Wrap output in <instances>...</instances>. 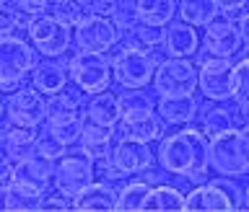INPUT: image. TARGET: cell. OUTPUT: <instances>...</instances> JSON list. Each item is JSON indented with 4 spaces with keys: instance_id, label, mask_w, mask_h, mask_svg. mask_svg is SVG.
Returning <instances> with one entry per match:
<instances>
[{
    "instance_id": "40",
    "label": "cell",
    "mask_w": 249,
    "mask_h": 212,
    "mask_svg": "<svg viewBox=\"0 0 249 212\" xmlns=\"http://www.w3.org/2000/svg\"><path fill=\"white\" fill-rule=\"evenodd\" d=\"M16 5L31 16H42L52 8V0H16Z\"/></svg>"
},
{
    "instance_id": "2",
    "label": "cell",
    "mask_w": 249,
    "mask_h": 212,
    "mask_svg": "<svg viewBox=\"0 0 249 212\" xmlns=\"http://www.w3.org/2000/svg\"><path fill=\"white\" fill-rule=\"evenodd\" d=\"M36 54L39 52L34 49V44L23 42L18 36H0V91H18L23 81L34 73Z\"/></svg>"
},
{
    "instance_id": "9",
    "label": "cell",
    "mask_w": 249,
    "mask_h": 212,
    "mask_svg": "<svg viewBox=\"0 0 249 212\" xmlns=\"http://www.w3.org/2000/svg\"><path fill=\"white\" fill-rule=\"evenodd\" d=\"M156 96H190L197 88V67L190 57H166L153 75Z\"/></svg>"
},
{
    "instance_id": "21",
    "label": "cell",
    "mask_w": 249,
    "mask_h": 212,
    "mask_svg": "<svg viewBox=\"0 0 249 212\" xmlns=\"http://www.w3.org/2000/svg\"><path fill=\"white\" fill-rule=\"evenodd\" d=\"M83 116V91L75 88V91H68L62 88L60 93H52L47 98V122L54 124V122H70V119H78Z\"/></svg>"
},
{
    "instance_id": "25",
    "label": "cell",
    "mask_w": 249,
    "mask_h": 212,
    "mask_svg": "<svg viewBox=\"0 0 249 212\" xmlns=\"http://www.w3.org/2000/svg\"><path fill=\"white\" fill-rule=\"evenodd\" d=\"M47 194H42L39 189L29 184H21V181H11L3 189V210H11V212H31V210H39L42 207V199Z\"/></svg>"
},
{
    "instance_id": "6",
    "label": "cell",
    "mask_w": 249,
    "mask_h": 212,
    "mask_svg": "<svg viewBox=\"0 0 249 212\" xmlns=\"http://www.w3.org/2000/svg\"><path fill=\"white\" fill-rule=\"evenodd\" d=\"M156 67H159V62L153 60L151 52L140 49V47H130V44L120 47L112 57L114 81L122 88H145L148 83H153Z\"/></svg>"
},
{
    "instance_id": "19",
    "label": "cell",
    "mask_w": 249,
    "mask_h": 212,
    "mask_svg": "<svg viewBox=\"0 0 249 212\" xmlns=\"http://www.w3.org/2000/svg\"><path fill=\"white\" fill-rule=\"evenodd\" d=\"M197 109L200 106L195 101V93H190V96H159V101H156V112L171 127L192 124L197 119Z\"/></svg>"
},
{
    "instance_id": "11",
    "label": "cell",
    "mask_w": 249,
    "mask_h": 212,
    "mask_svg": "<svg viewBox=\"0 0 249 212\" xmlns=\"http://www.w3.org/2000/svg\"><path fill=\"white\" fill-rule=\"evenodd\" d=\"M122 31L114 26L109 16H89L73 29V44L78 52H99L107 54L120 42Z\"/></svg>"
},
{
    "instance_id": "33",
    "label": "cell",
    "mask_w": 249,
    "mask_h": 212,
    "mask_svg": "<svg viewBox=\"0 0 249 212\" xmlns=\"http://www.w3.org/2000/svg\"><path fill=\"white\" fill-rule=\"evenodd\" d=\"M39 155H44V158H50V161H60L62 155L68 153V145L62 143V140L54 135V132L50 130V124H42L39 127V135H36V150Z\"/></svg>"
},
{
    "instance_id": "14",
    "label": "cell",
    "mask_w": 249,
    "mask_h": 212,
    "mask_svg": "<svg viewBox=\"0 0 249 212\" xmlns=\"http://www.w3.org/2000/svg\"><path fill=\"white\" fill-rule=\"evenodd\" d=\"M163 122L161 114L156 109H130V112H122L120 119V132L122 137H135L143 140V143H153V140L163 137Z\"/></svg>"
},
{
    "instance_id": "3",
    "label": "cell",
    "mask_w": 249,
    "mask_h": 212,
    "mask_svg": "<svg viewBox=\"0 0 249 212\" xmlns=\"http://www.w3.org/2000/svg\"><path fill=\"white\" fill-rule=\"evenodd\" d=\"M210 168L229 179L249 174V140L241 127L210 137Z\"/></svg>"
},
{
    "instance_id": "48",
    "label": "cell",
    "mask_w": 249,
    "mask_h": 212,
    "mask_svg": "<svg viewBox=\"0 0 249 212\" xmlns=\"http://www.w3.org/2000/svg\"><path fill=\"white\" fill-rule=\"evenodd\" d=\"M0 3H13V0H0Z\"/></svg>"
},
{
    "instance_id": "13",
    "label": "cell",
    "mask_w": 249,
    "mask_h": 212,
    "mask_svg": "<svg viewBox=\"0 0 249 212\" xmlns=\"http://www.w3.org/2000/svg\"><path fill=\"white\" fill-rule=\"evenodd\" d=\"M202 44L213 57H233L241 52L244 47V36H241L239 23H233L231 18H215L205 26L202 34Z\"/></svg>"
},
{
    "instance_id": "1",
    "label": "cell",
    "mask_w": 249,
    "mask_h": 212,
    "mask_svg": "<svg viewBox=\"0 0 249 212\" xmlns=\"http://www.w3.org/2000/svg\"><path fill=\"white\" fill-rule=\"evenodd\" d=\"M159 166L166 174L182 176L192 184L205 181L210 168V137L202 130H179L159 147Z\"/></svg>"
},
{
    "instance_id": "24",
    "label": "cell",
    "mask_w": 249,
    "mask_h": 212,
    "mask_svg": "<svg viewBox=\"0 0 249 212\" xmlns=\"http://www.w3.org/2000/svg\"><path fill=\"white\" fill-rule=\"evenodd\" d=\"M86 119L96 122V124H107V127H117L122 119V104L117 93H96L89 104H86Z\"/></svg>"
},
{
    "instance_id": "29",
    "label": "cell",
    "mask_w": 249,
    "mask_h": 212,
    "mask_svg": "<svg viewBox=\"0 0 249 212\" xmlns=\"http://www.w3.org/2000/svg\"><path fill=\"white\" fill-rule=\"evenodd\" d=\"M127 34V42L130 47H140V49H159V47H163V34H166V29L163 26H151V23H143L138 21L135 26H132L130 31H124Z\"/></svg>"
},
{
    "instance_id": "43",
    "label": "cell",
    "mask_w": 249,
    "mask_h": 212,
    "mask_svg": "<svg viewBox=\"0 0 249 212\" xmlns=\"http://www.w3.org/2000/svg\"><path fill=\"white\" fill-rule=\"evenodd\" d=\"M239 29H241V36H244V44L249 47V11H244V16L239 18Z\"/></svg>"
},
{
    "instance_id": "15",
    "label": "cell",
    "mask_w": 249,
    "mask_h": 212,
    "mask_svg": "<svg viewBox=\"0 0 249 212\" xmlns=\"http://www.w3.org/2000/svg\"><path fill=\"white\" fill-rule=\"evenodd\" d=\"M112 161H114V166L120 168L124 176H132V174H143V171L153 168V161L156 158H153L148 143H143V140L120 137L114 143Z\"/></svg>"
},
{
    "instance_id": "20",
    "label": "cell",
    "mask_w": 249,
    "mask_h": 212,
    "mask_svg": "<svg viewBox=\"0 0 249 212\" xmlns=\"http://www.w3.org/2000/svg\"><path fill=\"white\" fill-rule=\"evenodd\" d=\"M200 47V36L195 26H190L187 21H177L166 26V34H163V52L169 57H192L197 54Z\"/></svg>"
},
{
    "instance_id": "46",
    "label": "cell",
    "mask_w": 249,
    "mask_h": 212,
    "mask_svg": "<svg viewBox=\"0 0 249 212\" xmlns=\"http://www.w3.org/2000/svg\"><path fill=\"white\" fill-rule=\"evenodd\" d=\"M241 132H244V135H247V140H249V122H244V124H241Z\"/></svg>"
},
{
    "instance_id": "39",
    "label": "cell",
    "mask_w": 249,
    "mask_h": 212,
    "mask_svg": "<svg viewBox=\"0 0 249 212\" xmlns=\"http://www.w3.org/2000/svg\"><path fill=\"white\" fill-rule=\"evenodd\" d=\"M13 176H16V161L5 150H0V192L13 181Z\"/></svg>"
},
{
    "instance_id": "23",
    "label": "cell",
    "mask_w": 249,
    "mask_h": 212,
    "mask_svg": "<svg viewBox=\"0 0 249 212\" xmlns=\"http://www.w3.org/2000/svg\"><path fill=\"white\" fill-rule=\"evenodd\" d=\"M120 192H114L104 181H93L73 199V210H91V212H112L117 210Z\"/></svg>"
},
{
    "instance_id": "8",
    "label": "cell",
    "mask_w": 249,
    "mask_h": 212,
    "mask_svg": "<svg viewBox=\"0 0 249 212\" xmlns=\"http://www.w3.org/2000/svg\"><path fill=\"white\" fill-rule=\"evenodd\" d=\"M93 181H96V166L89 153H65L54 163V189L62 197L75 199Z\"/></svg>"
},
{
    "instance_id": "38",
    "label": "cell",
    "mask_w": 249,
    "mask_h": 212,
    "mask_svg": "<svg viewBox=\"0 0 249 212\" xmlns=\"http://www.w3.org/2000/svg\"><path fill=\"white\" fill-rule=\"evenodd\" d=\"M18 29V5L0 3V36H13Z\"/></svg>"
},
{
    "instance_id": "36",
    "label": "cell",
    "mask_w": 249,
    "mask_h": 212,
    "mask_svg": "<svg viewBox=\"0 0 249 212\" xmlns=\"http://www.w3.org/2000/svg\"><path fill=\"white\" fill-rule=\"evenodd\" d=\"M120 104L122 112H130V109H156V96L145 93V88H124V93H120Z\"/></svg>"
},
{
    "instance_id": "26",
    "label": "cell",
    "mask_w": 249,
    "mask_h": 212,
    "mask_svg": "<svg viewBox=\"0 0 249 212\" xmlns=\"http://www.w3.org/2000/svg\"><path fill=\"white\" fill-rule=\"evenodd\" d=\"M177 16L195 29H205L210 21L221 16V5L218 0H179Z\"/></svg>"
},
{
    "instance_id": "45",
    "label": "cell",
    "mask_w": 249,
    "mask_h": 212,
    "mask_svg": "<svg viewBox=\"0 0 249 212\" xmlns=\"http://www.w3.org/2000/svg\"><path fill=\"white\" fill-rule=\"evenodd\" d=\"M244 210H249V186L244 189Z\"/></svg>"
},
{
    "instance_id": "12",
    "label": "cell",
    "mask_w": 249,
    "mask_h": 212,
    "mask_svg": "<svg viewBox=\"0 0 249 212\" xmlns=\"http://www.w3.org/2000/svg\"><path fill=\"white\" fill-rule=\"evenodd\" d=\"M5 116L18 127H42L47 122V98L42 91L31 88H21L13 91L5 101Z\"/></svg>"
},
{
    "instance_id": "5",
    "label": "cell",
    "mask_w": 249,
    "mask_h": 212,
    "mask_svg": "<svg viewBox=\"0 0 249 212\" xmlns=\"http://www.w3.org/2000/svg\"><path fill=\"white\" fill-rule=\"evenodd\" d=\"M68 73H70V81L75 83V88H81L86 96H96V93L109 91V85L114 81L112 60L99 52L73 54L68 62Z\"/></svg>"
},
{
    "instance_id": "30",
    "label": "cell",
    "mask_w": 249,
    "mask_h": 212,
    "mask_svg": "<svg viewBox=\"0 0 249 212\" xmlns=\"http://www.w3.org/2000/svg\"><path fill=\"white\" fill-rule=\"evenodd\" d=\"M153 189V184H148V181H130V184H124L122 189H120V199H117V210H122V212H135V210H143L145 207V199H148V194H151Z\"/></svg>"
},
{
    "instance_id": "27",
    "label": "cell",
    "mask_w": 249,
    "mask_h": 212,
    "mask_svg": "<svg viewBox=\"0 0 249 212\" xmlns=\"http://www.w3.org/2000/svg\"><path fill=\"white\" fill-rule=\"evenodd\" d=\"M179 3L177 0H138V13L143 23H151V26H163L166 29L171 18L177 16Z\"/></svg>"
},
{
    "instance_id": "32",
    "label": "cell",
    "mask_w": 249,
    "mask_h": 212,
    "mask_svg": "<svg viewBox=\"0 0 249 212\" xmlns=\"http://www.w3.org/2000/svg\"><path fill=\"white\" fill-rule=\"evenodd\" d=\"M52 16L60 18L65 26L75 29L81 21H86L91 16L86 0H60V3H52Z\"/></svg>"
},
{
    "instance_id": "31",
    "label": "cell",
    "mask_w": 249,
    "mask_h": 212,
    "mask_svg": "<svg viewBox=\"0 0 249 212\" xmlns=\"http://www.w3.org/2000/svg\"><path fill=\"white\" fill-rule=\"evenodd\" d=\"M233 127H236V114L226 106H213L202 114V132L208 137H215V135H221L226 130H233Z\"/></svg>"
},
{
    "instance_id": "37",
    "label": "cell",
    "mask_w": 249,
    "mask_h": 212,
    "mask_svg": "<svg viewBox=\"0 0 249 212\" xmlns=\"http://www.w3.org/2000/svg\"><path fill=\"white\" fill-rule=\"evenodd\" d=\"M47 124H50V122H47ZM83 127H86L83 116H78V119H70V122H54V124H50V130H52L54 135H57L68 147L73 145V143H78V137H81Z\"/></svg>"
},
{
    "instance_id": "18",
    "label": "cell",
    "mask_w": 249,
    "mask_h": 212,
    "mask_svg": "<svg viewBox=\"0 0 249 212\" xmlns=\"http://www.w3.org/2000/svg\"><path fill=\"white\" fill-rule=\"evenodd\" d=\"M70 73L65 62H57V57H44L42 62H36L34 73H31V85L36 91H42L44 96L60 93L62 88H68Z\"/></svg>"
},
{
    "instance_id": "50",
    "label": "cell",
    "mask_w": 249,
    "mask_h": 212,
    "mask_svg": "<svg viewBox=\"0 0 249 212\" xmlns=\"http://www.w3.org/2000/svg\"><path fill=\"white\" fill-rule=\"evenodd\" d=\"M52 3H60V0H52Z\"/></svg>"
},
{
    "instance_id": "41",
    "label": "cell",
    "mask_w": 249,
    "mask_h": 212,
    "mask_svg": "<svg viewBox=\"0 0 249 212\" xmlns=\"http://www.w3.org/2000/svg\"><path fill=\"white\" fill-rule=\"evenodd\" d=\"M70 207H73V202L68 197H62V194H57V197H44L39 210H70Z\"/></svg>"
},
{
    "instance_id": "49",
    "label": "cell",
    "mask_w": 249,
    "mask_h": 212,
    "mask_svg": "<svg viewBox=\"0 0 249 212\" xmlns=\"http://www.w3.org/2000/svg\"><path fill=\"white\" fill-rule=\"evenodd\" d=\"M0 210H3V197H0Z\"/></svg>"
},
{
    "instance_id": "10",
    "label": "cell",
    "mask_w": 249,
    "mask_h": 212,
    "mask_svg": "<svg viewBox=\"0 0 249 212\" xmlns=\"http://www.w3.org/2000/svg\"><path fill=\"white\" fill-rule=\"evenodd\" d=\"M29 39L42 57H62L73 44V29L65 26L60 18H54L52 13H42L34 16V21H31Z\"/></svg>"
},
{
    "instance_id": "22",
    "label": "cell",
    "mask_w": 249,
    "mask_h": 212,
    "mask_svg": "<svg viewBox=\"0 0 249 212\" xmlns=\"http://www.w3.org/2000/svg\"><path fill=\"white\" fill-rule=\"evenodd\" d=\"M114 127H107V124H96V122H89L78 137L81 143V150L89 153L93 161L99 158H109L114 150Z\"/></svg>"
},
{
    "instance_id": "16",
    "label": "cell",
    "mask_w": 249,
    "mask_h": 212,
    "mask_svg": "<svg viewBox=\"0 0 249 212\" xmlns=\"http://www.w3.org/2000/svg\"><path fill=\"white\" fill-rule=\"evenodd\" d=\"M54 163L57 161H50L39 153H31L29 158L16 161L13 181L29 184V186H34V189H39L42 194H47L50 189H54Z\"/></svg>"
},
{
    "instance_id": "4",
    "label": "cell",
    "mask_w": 249,
    "mask_h": 212,
    "mask_svg": "<svg viewBox=\"0 0 249 212\" xmlns=\"http://www.w3.org/2000/svg\"><path fill=\"white\" fill-rule=\"evenodd\" d=\"M197 88L208 101H233L236 96V67L229 57H213L208 49L197 54Z\"/></svg>"
},
{
    "instance_id": "7",
    "label": "cell",
    "mask_w": 249,
    "mask_h": 212,
    "mask_svg": "<svg viewBox=\"0 0 249 212\" xmlns=\"http://www.w3.org/2000/svg\"><path fill=\"white\" fill-rule=\"evenodd\" d=\"M241 207H244V192H239V186L226 179L195 186L184 199V210L190 212H229Z\"/></svg>"
},
{
    "instance_id": "35",
    "label": "cell",
    "mask_w": 249,
    "mask_h": 212,
    "mask_svg": "<svg viewBox=\"0 0 249 212\" xmlns=\"http://www.w3.org/2000/svg\"><path fill=\"white\" fill-rule=\"evenodd\" d=\"M236 96H233V101H236L239 109H249V57H241L236 65Z\"/></svg>"
},
{
    "instance_id": "44",
    "label": "cell",
    "mask_w": 249,
    "mask_h": 212,
    "mask_svg": "<svg viewBox=\"0 0 249 212\" xmlns=\"http://www.w3.org/2000/svg\"><path fill=\"white\" fill-rule=\"evenodd\" d=\"M247 3H249V0H218L221 11H223V8H244Z\"/></svg>"
},
{
    "instance_id": "47",
    "label": "cell",
    "mask_w": 249,
    "mask_h": 212,
    "mask_svg": "<svg viewBox=\"0 0 249 212\" xmlns=\"http://www.w3.org/2000/svg\"><path fill=\"white\" fill-rule=\"evenodd\" d=\"M3 114H5V106H3V104H0V119H3Z\"/></svg>"
},
{
    "instance_id": "17",
    "label": "cell",
    "mask_w": 249,
    "mask_h": 212,
    "mask_svg": "<svg viewBox=\"0 0 249 212\" xmlns=\"http://www.w3.org/2000/svg\"><path fill=\"white\" fill-rule=\"evenodd\" d=\"M36 135L39 127H18L8 119V124L0 127V150H5L13 161H23L36 150Z\"/></svg>"
},
{
    "instance_id": "34",
    "label": "cell",
    "mask_w": 249,
    "mask_h": 212,
    "mask_svg": "<svg viewBox=\"0 0 249 212\" xmlns=\"http://www.w3.org/2000/svg\"><path fill=\"white\" fill-rule=\"evenodd\" d=\"M109 18L114 21V26L120 31H130L135 23L140 21L138 13V0H114L112 8H109Z\"/></svg>"
},
{
    "instance_id": "42",
    "label": "cell",
    "mask_w": 249,
    "mask_h": 212,
    "mask_svg": "<svg viewBox=\"0 0 249 212\" xmlns=\"http://www.w3.org/2000/svg\"><path fill=\"white\" fill-rule=\"evenodd\" d=\"M112 3H114V0H86L91 16H107L109 8H112Z\"/></svg>"
},
{
    "instance_id": "28",
    "label": "cell",
    "mask_w": 249,
    "mask_h": 212,
    "mask_svg": "<svg viewBox=\"0 0 249 212\" xmlns=\"http://www.w3.org/2000/svg\"><path fill=\"white\" fill-rule=\"evenodd\" d=\"M184 194L177 189V186H166V184H156L151 194L145 199V207L148 212H177V210H184Z\"/></svg>"
}]
</instances>
